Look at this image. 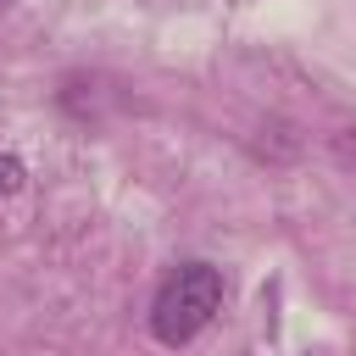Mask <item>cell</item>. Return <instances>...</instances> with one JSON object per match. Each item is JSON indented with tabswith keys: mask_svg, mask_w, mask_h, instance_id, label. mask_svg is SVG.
Returning a JSON list of instances; mask_svg holds the SVG:
<instances>
[{
	"mask_svg": "<svg viewBox=\"0 0 356 356\" xmlns=\"http://www.w3.org/2000/svg\"><path fill=\"white\" fill-rule=\"evenodd\" d=\"M222 306V273L206 267V261H184L161 289H156V306H150V334L161 345H189Z\"/></svg>",
	"mask_w": 356,
	"mask_h": 356,
	"instance_id": "1",
	"label": "cell"
},
{
	"mask_svg": "<svg viewBox=\"0 0 356 356\" xmlns=\"http://www.w3.org/2000/svg\"><path fill=\"white\" fill-rule=\"evenodd\" d=\"M17 184H22V161H11V156H6V161H0V195H11Z\"/></svg>",
	"mask_w": 356,
	"mask_h": 356,
	"instance_id": "2",
	"label": "cell"
},
{
	"mask_svg": "<svg viewBox=\"0 0 356 356\" xmlns=\"http://www.w3.org/2000/svg\"><path fill=\"white\" fill-rule=\"evenodd\" d=\"M0 6H6V0H0Z\"/></svg>",
	"mask_w": 356,
	"mask_h": 356,
	"instance_id": "3",
	"label": "cell"
}]
</instances>
